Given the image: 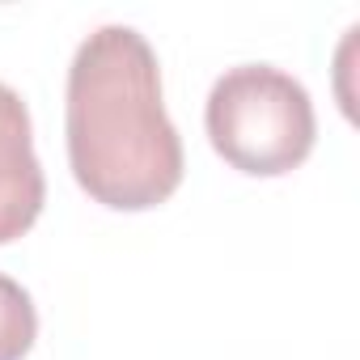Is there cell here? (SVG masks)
Returning <instances> with one entry per match:
<instances>
[{"label": "cell", "instance_id": "obj_4", "mask_svg": "<svg viewBox=\"0 0 360 360\" xmlns=\"http://www.w3.org/2000/svg\"><path fill=\"white\" fill-rule=\"evenodd\" d=\"M39 339V309L30 292L0 271V360H22Z\"/></svg>", "mask_w": 360, "mask_h": 360}, {"label": "cell", "instance_id": "obj_3", "mask_svg": "<svg viewBox=\"0 0 360 360\" xmlns=\"http://www.w3.org/2000/svg\"><path fill=\"white\" fill-rule=\"evenodd\" d=\"M47 200V178L34 153L30 110L18 89L0 81V246L30 233Z\"/></svg>", "mask_w": 360, "mask_h": 360}, {"label": "cell", "instance_id": "obj_1", "mask_svg": "<svg viewBox=\"0 0 360 360\" xmlns=\"http://www.w3.org/2000/svg\"><path fill=\"white\" fill-rule=\"evenodd\" d=\"M64 131L77 187L102 208L144 212L183 183V140L165 115L161 68L131 26H102L77 47Z\"/></svg>", "mask_w": 360, "mask_h": 360}, {"label": "cell", "instance_id": "obj_2", "mask_svg": "<svg viewBox=\"0 0 360 360\" xmlns=\"http://www.w3.org/2000/svg\"><path fill=\"white\" fill-rule=\"evenodd\" d=\"M208 140L242 174L280 178L314 153L318 119L305 85L271 64H242L208 94Z\"/></svg>", "mask_w": 360, "mask_h": 360}]
</instances>
